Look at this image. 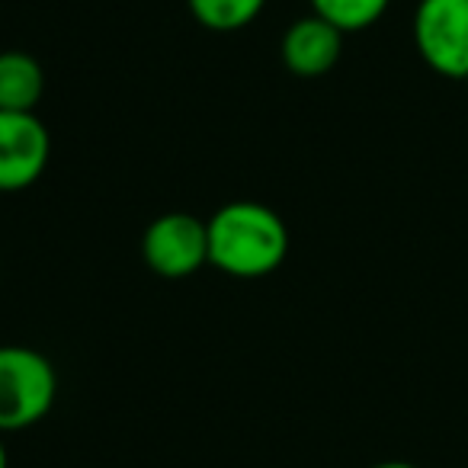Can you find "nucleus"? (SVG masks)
<instances>
[{
  "mask_svg": "<svg viewBox=\"0 0 468 468\" xmlns=\"http://www.w3.org/2000/svg\"><path fill=\"white\" fill-rule=\"evenodd\" d=\"M208 225V263L238 280H261L282 267L289 254V228L263 202H225Z\"/></svg>",
  "mask_w": 468,
  "mask_h": 468,
  "instance_id": "nucleus-1",
  "label": "nucleus"
},
{
  "mask_svg": "<svg viewBox=\"0 0 468 468\" xmlns=\"http://www.w3.org/2000/svg\"><path fill=\"white\" fill-rule=\"evenodd\" d=\"M58 376L46 353L33 346H0V433H16L48 417Z\"/></svg>",
  "mask_w": 468,
  "mask_h": 468,
  "instance_id": "nucleus-2",
  "label": "nucleus"
},
{
  "mask_svg": "<svg viewBox=\"0 0 468 468\" xmlns=\"http://www.w3.org/2000/svg\"><path fill=\"white\" fill-rule=\"evenodd\" d=\"M414 46L436 74L468 78V0H420L414 10Z\"/></svg>",
  "mask_w": 468,
  "mask_h": 468,
  "instance_id": "nucleus-3",
  "label": "nucleus"
},
{
  "mask_svg": "<svg viewBox=\"0 0 468 468\" xmlns=\"http://www.w3.org/2000/svg\"><path fill=\"white\" fill-rule=\"evenodd\" d=\"M142 261L164 280L193 276L208 263V225L193 212L157 215L142 234Z\"/></svg>",
  "mask_w": 468,
  "mask_h": 468,
  "instance_id": "nucleus-4",
  "label": "nucleus"
},
{
  "mask_svg": "<svg viewBox=\"0 0 468 468\" xmlns=\"http://www.w3.org/2000/svg\"><path fill=\"white\" fill-rule=\"evenodd\" d=\"M52 135L36 112L0 110V193L29 189L48 167Z\"/></svg>",
  "mask_w": 468,
  "mask_h": 468,
  "instance_id": "nucleus-5",
  "label": "nucleus"
},
{
  "mask_svg": "<svg viewBox=\"0 0 468 468\" xmlns=\"http://www.w3.org/2000/svg\"><path fill=\"white\" fill-rule=\"evenodd\" d=\"M340 52H344V33L318 14L295 20L280 42L282 65L295 78H321L340 61Z\"/></svg>",
  "mask_w": 468,
  "mask_h": 468,
  "instance_id": "nucleus-6",
  "label": "nucleus"
},
{
  "mask_svg": "<svg viewBox=\"0 0 468 468\" xmlns=\"http://www.w3.org/2000/svg\"><path fill=\"white\" fill-rule=\"evenodd\" d=\"M46 93V71L29 52H0V110L36 112Z\"/></svg>",
  "mask_w": 468,
  "mask_h": 468,
  "instance_id": "nucleus-7",
  "label": "nucleus"
},
{
  "mask_svg": "<svg viewBox=\"0 0 468 468\" xmlns=\"http://www.w3.org/2000/svg\"><path fill=\"white\" fill-rule=\"evenodd\" d=\"M189 14L212 33H234L261 16L267 0H186Z\"/></svg>",
  "mask_w": 468,
  "mask_h": 468,
  "instance_id": "nucleus-8",
  "label": "nucleus"
},
{
  "mask_svg": "<svg viewBox=\"0 0 468 468\" xmlns=\"http://www.w3.org/2000/svg\"><path fill=\"white\" fill-rule=\"evenodd\" d=\"M388 4L391 0H312V10L346 36L363 33L372 23L382 20Z\"/></svg>",
  "mask_w": 468,
  "mask_h": 468,
  "instance_id": "nucleus-9",
  "label": "nucleus"
},
{
  "mask_svg": "<svg viewBox=\"0 0 468 468\" xmlns=\"http://www.w3.org/2000/svg\"><path fill=\"white\" fill-rule=\"evenodd\" d=\"M0 468H10V455H7V446H4V433H0Z\"/></svg>",
  "mask_w": 468,
  "mask_h": 468,
  "instance_id": "nucleus-10",
  "label": "nucleus"
},
{
  "mask_svg": "<svg viewBox=\"0 0 468 468\" xmlns=\"http://www.w3.org/2000/svg\"><path fill=\"white\" fill-rule=\"evenodd\" d=\"M372 468H417V465H410V462H378Z\"/></svg>",
  "mask_w": 468,
  "mask_h": 468,
  "instance_id": "nucleus-11",
  "label": "nucleus"
},
{
  "mask_svg": "<svg viewBox=\"0 0 468 468\" xmlns=\"http://www.w3.org/2000/svg\"><path fill=\"white\" fill-rule=\"evenodd\" d=\"M465 84H468V78H465Z\"/></svg>",
  "mask_w": 468,
  "mask_h": 468,
  "instance_id": "nucleus-12",
  "label": "nucleus"
}]
</instances>
